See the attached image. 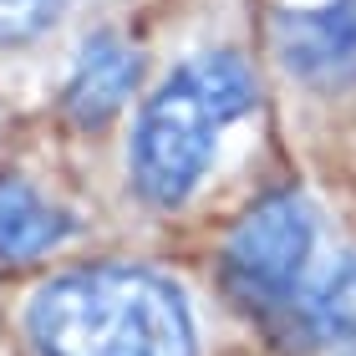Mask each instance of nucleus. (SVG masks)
Wrapping results in <instances>:
<instances>
[{
  "label": "nucleus",
  "mask_w": 356,
  "mask_h": 356,
  "mask_svg": "<svg viewBox=\"0 0 356 356\" xmlns=\"http://www.w3.org/2000/svg\"><path fill=\"white\" fill-rule=\"evenodd\" d=\"M127 239H204L290 158L250 0H163L148 76L102 153Z\"/></svg>",
  "instance_id": "1"
},
{
  "label": "nucleus",
  "mask_w": 356,
  "mask_h": 356,
  "mask_svg": "<svg viewBox=\"0 0 356 356\" xmlns=\"http://www.w3.org/2000/svg\"><path fill=\"white\" fill-rule=\"evenodd\" d=\"M209 285L280 356H356V199L285 168L199 239Z\"/></svg>",
  "instance_id": "2"
},
{
  "label": "nucleus",
  "mask_w": 356,
  "mask_h": 356,
  "mask_svg": "<svg viewBox=\"0 0 356 356\" xmlns=\"http://www.w3.org/2000/svg\"><path fill=\"white\" fill-rule=\"evenodd\" d=\"M10 356H199L193 280L163 254L102 245L6 280Z\"/></svg>",
  "instance_id": "3"
},
{
  "label": "nucleus",
  "mask_w": 356,
  "mask_h": 356,
  "mask_svg": "<svg viewBox=\"0 0 356 356\" xmlns=\"http://www.w3.org/2000/svg\"><path fill=\"white\" fill-rule=\"evenodd\" d=\"M290 168L356 199V0H250Z\"/></svg>",
  "instance_id": "4"
},
{
  "label": "nucleus",
  "mask_w": 356,
  "mask_h": 356,
  "mask_svg": "<svg viewBox=\"0 0 356 356\" xmlns=\"http://www.w3.org/2000/svg\"><path fill=\"white\" fill-rule=\"evenodd\" d=\"M122 239L97 163L41 112H21L0 138V275H36Z\"/></svg>",
  "instance_id": "5"
},
{
  "label": "nucleus",
  "mask_w": 356,
  "mask_h": 356,
  "mask_svg": "<svg viewBox=\"0 0 356 356\" xmlns=\"http://www.w3.org/2000/svg\"><path fill=\"white\" fill-rule=\"evenodd\" d=\"M143 0H0V97L36 112L92 31Z\"/></svg>",
  "instance_id": "6"
},
{
  "label": "nucleus",
  "mask_w": 356,
  "mask_h": 356,
  "mask_svg": "<svg viewBox=\"0 0 356 356\" xmlns=\"http://www.w3.org/2000/svg\"><path fill=\"white\" fill-rule=\"evenodd\" d=\"M15 118H21V112H15V107L6 102V97H0V138H6V133H10V122H15Z\"/></svg>",
  "instance_id": "7"
},
{
  "label": "nucleus",
  "mask_w": 356,
  "mask_h": 356,
  "mask_svg": "<svg viewBox=\"0 0 356 356\" xmlns=\"http://www.w3.org/2000/svg\"><path fill=\"white\" fill-rule=\"evenodd\" d=\"M0 341L10 346V336H6V275H0Z\"/></svg>",
  "instance_id": "8"
}]
</instances>
